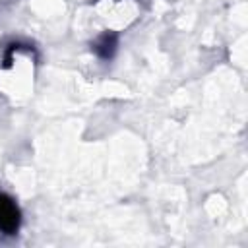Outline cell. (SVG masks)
<instances>
[{
  "instance_id": "obj_1",
  "label": "cell",
  "mask_w": 248,
  "mask_h": 248,
  "mask_svg": "<svg viewBox=\"0 0 248 248\" xmlns=\"http://www.w3.org/2000/svg\"><path fill=\"white\" fill-rule=\"evenodd\" d=\"M21 225V211L16 200L4 192H0V232L16 234Z\"/></svg>"
}]
</instances>
